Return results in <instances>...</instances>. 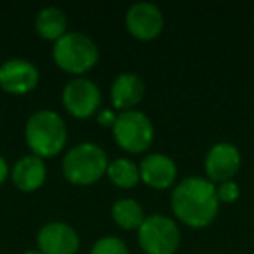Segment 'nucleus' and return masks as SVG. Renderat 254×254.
<instances>
[{"mask_svg":"<svg viewBox=\"0 0 254 254\" xmlns=\"http://www.w3.org/2000/svg\"><path fill=\"white\" fill-rule=\"evenodd\" d=\"M171 207L178 219L190 228H205L219 212L216 185L207 178L188 176L174 187Z\"/></svg>","mask_w":254,"mask_h":254,"instance_id":"nucleus-1","label":"nucleus"},{"mask_svg":"<svg viewBox=\"0 0 254 254\" xmlns=\"http://www.w3.org/2000/svg\"><path fill=\"white\" fill-rule=\"evenodd\" d=\"M68 139V127L54 110H37L25 126V141L33 155L51 159L63 152Z\"/></svg>","mask_w":254,"mask_h":254,"instance_id":"nucleus-2","label":"nucleus"},{"mask_svg":"<svg viewBox=\"0 0 254 254\" xmlns=\"http://www.w3.org/2000/svg\"><path fill=\"white\" fill-rule=\"evenodd\" d=\"M106 152L96 143H78L63 157L61 171L68 183L89 187L99 181L108 169Z\"/></svg>","mask_w":254,"mask_h":254,"instance_id":"nucleus-3","label":"nucleus"},{"mask_svg":"<svg viewBox=\"0 0 254 254\" xmlns=\"http://www.w3.org/2000/svg\"><path fill=\"white\" fill-rule=\"evenodd\" d=\"M53 60L63 71L84 75L96 66L99 49L96 42L80 32H66L53 46Z\"/></svg>","mask_w":254,"mask_h":254,"instance_id":"nucleus-4","label":"nucleus"},{"mask_svg":"<svg viewBox=\"0 0 254 254\" xmlns=\"http://www.w3.org/2000/svg\"><path fill=\"white\" fill-rule=\"evenodd\" d=\"M112 132L115 143L127 153L146 152L155 138L153 122L139 110L120 112L112 127Z\"/></svg>","mask_w":254,"mask_h":254,"instance_id":"nucleus-5","label":"nucleus"},{"mask_svg":"<svg viewBox=\"0 0 254 254\" xmlns=\"http://www.w3.org/2000/svg\"><path fill=\"white\" fill-rule=\"evenodd\" d=\"M138 242L145 254H174L181 246V230L169 216L152 214L138 228Z\"/></svg>","mask_w":254,"mask_h":254,"instance_id":"nucleus-6","label":"nucleus"},{"mask_svg":"<svg viewBox=\"0 0 254 254\" xmlns=\"http://www.w3.org/2000/svg\"><path fill=\"white\" fill-rule=\"evenodd\" d=\"M61 101L71 117L89 119L98 113L101 105V91L91 78L77 77L66 82L61 94Z\"/></svg>","mask_w":254,"mask_h":254,"instance_id":"nucleus-7","label":"nucleus"},{"mask_svg":"<svg viewBox=\"0 0 254 254\" xmlns=\"http://www.w3.org/2000/svg\"><path fill=\"white\" fill-rule=\"evenodd\" d=\"M39 80V68L26 60L12 58L0 64V89L7 94H28L37 87Z\"/></svg>","mask_w":254,"mask_h":254,"instance_id":"nucleus-8","label":"nucleus"},{"mask_svg":"<svg viewBox=\"0 0 254 254\" xmlns=\"http://www.w3.org/2000/svg\"><path fill=\"white\" fill-rule=\"evenodd\" d=\"M126 28L134 39L148 42L157 39L162 32L164 14L152 2H138L127 9Z\"/></svg>","mask_w":254,"mask_h":254,"instance_id":"nucleus-9","label":"nucleus"},{"mask_svg":"<svg viewBox=\"0 0 254 254\" xmlns=\"http://www.w3.org/2000/svg\"><path fill=\"white\" fill-rule=\"evenodd\" d=\"M80 237L64 221H49L37 233V249L42 254H77Z\"/></svg>","mask_w":254,"mask_h":254,"instance_id":"nucleus-10","label":"nucleus"},{"mask_svg":"<svg viewBox=\"0 0 254 254\" xmlns=\"http://www.w3.org/2000/svg\"><path fill=\"white\" fill-rule=\"evenodd\" d=\"M240 166H242V157L239 148L232 143H216L209 148L204 160L205 176L214 185L232 181L233 176L240 171Z\"/></svg>","mask_w":254,"mask_h":254,"instance_id":"nucleus-11","label":"nucleus"},{"mask_svg":"<svg viewBox=\"0 0 254 254\" xmlns=\"http://www.w3.org/2000/svg\"><path fill=\"white\" fill-rule=\"evenodd\" d=\"M139 176L146 187L155 190H167L176 181L178 167L174 160L164 153H148L139 164Z\"/></svg>","mask_w":254,"mask_h":254,"instance_id":"nucleus-12","label":"nucleus"},{"mask_svg":"<svg viewBox=\"0 0 254 254\" xmlns=\"http://www.w3.org/2000/svg\"><path fill=\"white\" fill-rule=\"evenodd\" d=\"M143 96H145V82L136 73H120L110 89L113 108L120 112L134 110V106L141 103Z\"/></svg>","mask_w":254,"mask_h":254,"instance_id":"nucleus-13","label":"nucleus"},{"mask_svg":"<svg viewBox=\"0 0 254 254\" xmlns=\"http://www.w3.org/2000/svg\"><path fill=\"white\" fill-rule=\"evenodd\" d=\"M47 178V167L44 159L37 155H25L12 166L11 169V180L14 187L21 191H35L46 183Z\"/></svg>","mask_w":254,"mask_h":254,"instance_id":"nucleus-14","label":"nucleus"},{"mask_svg":"<svg viewBox=\"0 0 254 254\" xmlns=\"http://www.w3.org/2000/svg\"><path fill=\"white\" fill-rule=\"evenodd\" d=\"M68 28V19L63 9L56 7V5H49L39 11L35 18V30L44 40H60L61 37L66 33Z\"/></svg>","mask_w":254,"mask_h":254,"instance_id":"nucleus-15","label":"nucleus"},{"mask_svg":"<svg viewBox=\"0 0 254 254\" xmlns=\"http://www.w3.org/2000/svg\"><path fill=\"white\" fill-rule=\"evenodd\" d=\"M112 218L122 230H138L145 221V211L134 198H119L112 205Z\"/></svg>","mask_w":254,"mask_h":254,"instance_id":"nucleus-16","label":"nucleus"},{"mask_svg":"<svg viewBox=\"0 0 254 254\" xmlns=\"http://www.w3.org/2000/svg\"><path fill=\"white\" fill-rule=\"evenodd\" d=\"M106 176L110 178V181H112L117 188H122V190L134 188L136 185L141 181V176H139V166L132 162V160L124 159V157L115 159L113 162L108 164Z\"/></svg>","mask_w":254,"mask_h":254,"instance_id":"nucleus-17","label":"nucleus"},{"mask_svg":"<svg viewBox=\"0 0 254 254\" xmlns=\"http://www.w3.org/2000/svg\"><path fill=\"white\" fill-rule=\"evenodd\" d=\"M91 254H129V249H127V244L122 239L106 235L96 240L91 249Z\"/></svg>","mask_w":254,"mask_h":254,"instance_id":"nucleus-18","label":"nucleus"},{"mask_svg":"<svg viewBox=\"0 0 254 254\" xmlns=\"http://www.w3.org/2000/svg\"><path fill=\"white\" fill-rule=\"evenodd\" d=\"M216 193H218L219 204H233L240 197V187L233 180L225 181L216 185Z\"/></svg>","mask_w":254,"mask_h":254,"instance_id":"nucleus-19","label":"nucleus"},{"mask_svg":"<svg viewBox=\"0 0 254 254\" xmlns=\"http://www.w3.org/2000/svg\"><path fill=\"white\" fill-rule=\"evenodd\" d=\"M117 120V113L110 108H105V110H99L98 112V124L103 127H113Z\"/></svg>","mask_w":254,"mask_h":254,"instance_id":"nucleus-20","label":"nucleus"},{"mask_svg":"<svg viewBox=\"0 0 254 254\" xmlns=\"http://www.w3.org/2000/svg\"><path fill=\"white\" fill-rule=\"evenodd\" d=\"M9 174H11V169H9L7 160H5L4 157L0 155V185H2L5 180H7Z\"/></svg>","mask_w":254,"mask_h":254,"instance_id":"nucleus-21","label":"nucleus"},{"mask_svg":"<svg viewBox=\"0 0 254 254\" xmlns=\"http://www.w3.org/2000/svg\"><path fill=\"white\" fill-rule=\"evenodd\" d=\"M23 254H42V253H40L39 249H30V251H25Z\"/></svg>","mask_w":254,"mask_h":254,"instance_id":"nucleus-22","label":"nucleus"},{"mask_svg":"<svg viewBox=\"0 0 254 254\" xmlns=\"http://www.w3.org/2000/svg\"><path fill=\"white\" fill-rule=\"evenodd\" d=\"M0 120H2V117H0Z\"/></svg>","mask_w":254,"mask_h":254,"instance_id":"nucleus-23","label":"nucleus"}]
</instances>
